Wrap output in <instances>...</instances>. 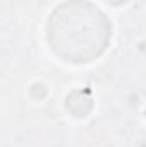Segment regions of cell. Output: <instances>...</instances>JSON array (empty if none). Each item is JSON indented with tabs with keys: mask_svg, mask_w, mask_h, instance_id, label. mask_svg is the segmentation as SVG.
<instances>
[{
	"mask_svg": "<svg viewBox=\"0 0 146 147\" xmlns=\"http://www.w3.org/2000/svg\"><path fill=\"white\" fill-rule=\"evenodd\" d=\"M105 2H108L110 5H120V3H124L126 0H105Z\"/></svg>",
	"mask_w": 146,
	"mask_h": 147,
	"instance_id": "cell-3",
	"label": "cell"
},
{
	"mask_svg": "<svg viewBox=\"0 0 146 147\" xmlns=\"http://www.w3.org/2000/svg\"><path fill=\"white\" fill-rule=\"evenodd\" d=\"M108 38L107 17L84 0L62 3L48 21V41L67 62H91L107 48Z\"/></svg>",
	"mask_w": 146,
	"mask_h": 147,
	"instance_id": "cell-1",
	"label": "cell"
},
{
	"mask_svg": "<svg viewBox=\"0 0 146 147\" xmlns=\"http://www.w3.org/2000/svg\"><path fill=\"white\" fill-rule=\"evenodd\" d=\"M67 110L74 113V116H84L91 110V96L89 91H74L67 96Z\"/></svg>",
	"mask_w": 146,
	"mask_h": 147,
	"instance_id": "cell-2",
	"label": "cell"
}]
</instances>
